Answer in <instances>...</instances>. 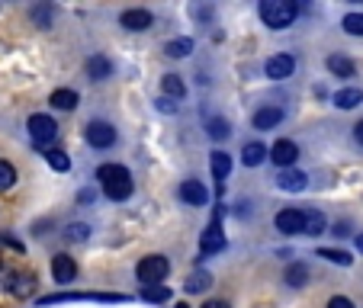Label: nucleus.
<instances>
[{
  "label": "nucleus",
  "mask_w": 363,
  "mask_h": 308,
  "mask_svg": "<svg viewBox=\"0 0 363 308\" xmlns=\"http://www.w3.org/2000/svg\"><path fill=\"white\" fill-rule=\"evenodd\" d=\"M96 180H100L103 193L110 199H116V203L132 196V177L123 164H103L100 171H96Z\"/></svg>",
  "instance_id": "f257e3e1"
},
{
  "label": "nucleus",
  "mask_w": 363,
  "mask_h": 308,
  "mask_svg": "<svg viewBox=\"0 0 363 308\" xmlns=\"http://www.w3.org/2000/svg\"><path fill=\"white\" fill-rule=\"evenodd\" d=\"M257 13H261L264 26L286 29V26H293V20L299 16V7H296L293 0H264L261 7H257Z\"/></svg>",
  "instance_id": "f03ea898"
},
{
  "label": "nucleus",
  "mask_w": 363,
  "mask_h": 308,
  "mask_svg": "<svg viewBox=\"0 0 363 308\" xmlns=\"http://www.w3.org/2000/svg\"><path fill=\"white\" fill-rule=\"evenodd\" d=\"M171 273V263L161 257V253H151V257H142L135 267V276L138 283H145V286H155V283H161L164 276Z\"/></svg>",
  "instance_id": "7ed1b4c3"
},
{
  "label": "nucleus",
  "mask_w": 363,
  "mask_h": 308,
  "mask_svg": "<svg viewBox=\"0 0 363 308\" xmlns=\"http://www.w3.org/2000/svg\"><path fill=\"white\" fill-rule=\"evenodd\" d=\"M29 138H33L39 148H45L48 142H55V135H58V125H55V119L52 116H45V113H35V116H29Z\"/></svg>",
  "instance_id": "20e7f679"
},
{
  "label": "nucleus",
  "mask_w": 363,
  "mask_h": 308,
  "mask_svg": "<svg viewBox=\"0 0 363 308\" xmlns=\"http://www.w3.org/2000/svg\"><path fill=\"white\" fill-rule=\"evenodd\" d=\"M58 302H125V295H116V292H58V295H42L39 305H58Z\"/></svg>",
  "instance_id": "39448f33"
},
{
  "label": "nucleus",
  "mask_w": 363,
  "mask_h": 308,
  "mask_svg": "<svg viewBox=\"0 0 363 308\" xmlns=\"http://www.w3.org/2000/svg\"><path fill=\"white\" fill-rule=\"evenodd\" d=\"M267 158L274 161L280 171H289V167L296 164V158H299V148H296V142H289V138H280V142H274V148H267Z\"/></svg>",
  "instance_id": "423d86ee"
},
{
  "label": "nucleus",
  "mask_w": 363,
  "mask_h": 308,
  "mask_svg": "<svg viewBox=\"0 0 363 308\" xmlns=\"http://www.w3.org/2000/svg\"><path fill=\"white\" fill-rule=\"evenodd\" d=\"M84 138H87L90 148H110V144L116 142V129H113L110 122H100V119H94V122L84 129Z\"/></svg>",
  "instance_id": "0eeeda50"
},
{
  "label": "nucleus",
  "mask_w": 363,
  "mask_h": 308,
  "mask_svg": "<svg viewBox=\"0 0 363 308\" xmlns=\"http://www.w3.org/2000/svg\"><path fill=\"white\" fill-rule=\"evenodd\" d=\"M293 71H296L293 55H274V58H267V64H264V74H267L270 81H286V77H293Z\"/></svg>",
  "instance_id": "6e6552de"
},
{
  "label": "nucleus",
  "mask_w": 363,
  "mask_h": 308,
  "mask_svg": "<svg viewBox=\"0 0 363 308\" xmlns=\"http://www.w3.org/2000/svg\"><path fill=\"white\" fill-rule=\"evenodd\" d=\"M219 215L222 212H216L213 225L206 228L203 238H199V251H203V253H219L222 247H225V234H222V228H219Z\"/></svg>",
  "instance_id": "1a4fd4ad"
},
{
  "label": "nucleus",
  "mask_w": 363,
  "mask_h": 308,
  "mask_svg": "<svg viewBox=\"0 0 363 308\" xmlns=\"http://www.w3.org/2000/svg\"><path fill=\"white\" fill-rule=\"evenodd\" d=\"M180 199H184V205H206L209 203V190L199 180H184L180 183Z\"/></svg>",
  "instance_id": "9d476101"
},
{
  "label": "nucleus",
  "mask_w": 363,
  "mask_h": 308,
  "mask_svg": "<svg viewBox=\"0 0 363 308\" xmlns=\"http://www.w3.org/2000/svg\"><path fill=\"white\" fill-rule=\"evenodd\" d=\"M274 225L283 234H302V209H283V212H277Z\"/></svg>",
  "instance_id": "9b49d317"
},
{
  "label": "nucleus",
  "mask_w": 363,
  "mask_h": 308,
  "mask_svg": "<svg viewBox=\"0 0 363 308\" xmlns=\"http://www.w3.org/2000/svg\"><path fill=\"white\" fill-rule=\"evenodd\" d=\"M52 276H55V283H74L77 280L74 257H68V253H58L55 261H52Z\"/></svg>",
  "instance_id": "f8f14e48"
},
{
  "label": "nucleus",
  "mask_w": 363,
  "mask_h": 308,
  "mask_svg": "<svg viewBox=\"0 0 363 308\" xmlns=\"http://www.w3.org/2000/svg\"><path fill=\"white\" fill-rule=\"evenodd\" d=\"M119 23H123L129 33H142V29H148L151 23H155V16H151L148 10H125V13L119 16Z\"/></svg>",
  "instance_id": "ddd939ff"
},
{
  "label": "nucleus",
  "mask_w": 363,
  "mask_h": 308,
  "mask_svg": "<svg viewBox=\"0 0 363 308\" xmlns=\"http://www.w3.org/2000/svg\"><path fill=\"white\" fill-rule=\"evenodd\" d=\"M306 183H308V177L302 171H293V167H289V171H280V177H277V186L286 193H302Z\"/></svg>",
  "instance_id": "4468645a"
},
{
  "label": "nucleus",
  "mask_w": 363,
  "mask_h": 308,
  "mask_svg": "<svg viewBox=\"0 0 363 308\" xmlns=\"http://www.w3.org/2000/svg\"><path fill=\"white\" fill-rule=\"evenodd\" d=\"M283 122V110L280 106H264V110L254 113V129H277Z\"/></svg>",
  "instance_id": "2eb2a0df"
},
{
  "label": "nucleus",
  "mask_w": 363,
  "mask_h": 308,
  "mask_svg": "<svg viewBox=\"0 0 363 308\" xmlns=\"http://www.w3.org/2000/svg\"><path fill=\"white\" fill-rule=\"evenodd\" d=\"M325 228H328V219H325L318 209H308V212H302V234H325Z\"/></svg>",
  "instance_id": "dca6fc26"
},
{
  "label": "nucleus",
  "mask_w": 363,
  "mask_h": 308,
  "mask_svg": "<svg viewBox=\"0 0 363 308\" xmlns=\"http://www.w3.org/2000/svg\"><path fill=\"white\" fill-rule=\"evenodd\" d=\"M264 158H267V144H264V142H247L245 148H241V164H245V167L264 164Z\"/></svg>",
  "instance_id": "f3484780"
},
{
  "label": "nucleus",
  "mask_w": 363,
  "mask_h": 308,
  "mask_svg": "<svg viewBox=\"0 0 363 308\" xmlns=\"http://www.w3.org/2000/svg\"><path fill=\"white\" fill-rule=\"evenodd\" d=\"M363 103V90L360 87H344L335 93V106L337 110H354V106H360Z\"/></svg>",
  "instance_id": "a211bd4d"
},
{
  "label": "nucleus",
  "mask_w": 363,
  "mask_h": 308,
  "mask_svg": "<svg viewBox=\"0 0 363 308\" xmlns=\"http://www.w3.org/2000/svg\"><path fill=\"white\" fill-rule=\"evenodd\" d=\"M87 74L94 77V81H106V77L113 74V64L106 62L103 55H90L87 58Z\"/></svg>",
  "instance_id": "6ab92c4d"
},
{
  "label": "nucleus",
  "mask_w": 363,
  "mask_h": 308,
  "mask_svg": "<svg viewBox=\"0 0 363 308\" xmlns=\"http://www.w3.org/2000/svg\"><path fill=\"white\" fill-rule=\"evenodd\" d=\"M328 71L335 77H354V62H350V58H344V55H331L328 58Z\"/></svg>",
  "instance_id": "aec40b11"
},
{
  "label": "nucleus",
  "mask_w": 363,
  "mask_h": 308,
  "mask_svg": "<svg viewBox=\"0 0 363 308\" xmlns=\"http://www.w3.org/2000/svg\"><path fill=\"white\" fill-rule=\"evenodd\" d=\"M164 52H167V58H186L193 52V39H186V35H180V39H171L164 45Z\"/></svg>",
  "instance_id": "412c9836"
},
{
  "label": "nucleus",
  "mask_w": 363,
  "mask_h": 308,
  "mask_svg": "<svg viewBox=\"0 0 363 308\" xmlns=\"http://www.w3.org/2000/svg\"><path fill=\"white\" fill-rule=\"evenodd\" d=\"M161 90H164L167 100H177V96L186 93V84L180 81L177 74H164V81H161Z\"/></svg>",
  "instance_id": "4be33fe9"
},
{
  "label": "nucleus",
  "mask_w": 363,
  "mask_h": 308,
  "mask_svg": "<svg viewBox=\"0 0 363 308\" xmlns=\"http://www.w3.org/2000/svg\"><path fill=\"white\" fill-rule=\"evenodd\" d=\"M286 283L293 289L306 286V283H308V267H306V263H289V267H286Z\"/></svg>",
  "instance_id": "5701e85b"
},
{
  "label": "nucleus",
  "mask_w": 363,
  "mask_h": 308,
  "mask_svg": "<svg viewBox=\"0 0 363 308\" xmlns=\"http://www.w3.org/2000/svg\"><path fill=\"white\" fill-rule=\"evenodd\" d=\"M209 283H213V276L206 273V270H196V273L186 276L184 289H186V292H203V289H209Z\"/></svg>",
  "instance_id": "b1692460"
},
{
  "label": "nucleus",
  "mask_w": 363,
  "mask_h": 308,
  "mask_svg": "<svg viewBox=\"0 0 363 308\" xmlns=\"http://www.w3.org/2000/svg\"><path fill=\"white\" fill-rule=\"evenodd\" d=\"M206 132H209V138H216V142H222V138H228V135H232V125H228V119L213 116V119H209V125H206Z\"/></svg>",
  "instance_id": "393cba45"
},
{
  "label": "nucleus",
  "mask_w": 363,
  "mask_h": 308,
  "mask_svg": "<svg viewBox=\"0 0 363 308\" xmlns=\"http://www.w3.org/2000/svg\"><path fill=\"white\" fill-rule=\"evenodd\" d=\"M52 106H55V110H74L77 106V93L74 90H55V93H52Z\"/></svg>",
  "instance_id": "a878e982"
},
{
  "label": "nucleus",
  "mask_w": 363,
  "mask_h": 308,
  "mask_svg": "<svg viewBox=\"0 0 363 308\" xmlns=\"http://www.w3.org/2000/svg\"><path fill=\"white\" fill-rule=\"evenodd\" d=\"M318 257H322V261H328V263H337V267H350V261H354L347 251H337V247H322V251H318Z\"/></svg>",
  "instance_id": "bb28decb"
},
{
  "label": "nucleus",
  "mask_w": 363,
  "mask_h": 308,
  "mask_svg": "<svg viewBox=\"0 0 363 308\" xmlns=\"http://www.w3.org/2000/svg\"><path fill=\"white\" fill-rule=\"evenodd\" d=\"M228 171H232V158H228L225 151H216V154H213V177L216 180H225Z\"/></svg>",
  "instance_id": "cd10ccee"
},
{
  "label": "nucleus",
  "mask_w": 363,
  "mask_h": 308,
  "mask_svg": "<svg viewBox=\"0 0 363 308\" xmlns=\"http://www.w3.org/2000/svg\"><path fill=\"white\" fill-rule=\"evenodd\" d=\"M45 161H48V167L58 171V173H65L71 167V158L65 154V151H45Z\"/></svg>",
  "instance_id": "c85d7f7f"
},
{
  "label": "nucleus",
  "mask_w": 363,
  "mask_h": 308,
  "mask_svg": "<svg viewBox=\"0 0 363 308\" xmlns=\"http://www.w3.org/2000/svg\"><path fill=\"white\" fill-rule=\"evenodd\" d=\"M341 26L347 35H363V13H347Z\"/></svg>",
  "instance_id": "c756f323"
},
{
  "label": "nucleus",
  "mask_w": 363,
  "mask_h": 308,
  "mask_svg": "<svg viewBox=\"0 0 363 308\" xmlns=\"http://www.w3.org/2000/svg\"><path fill=\"white\" fill-rule=\"evenodd\" d=\"M29 16H33V20L39 23L42 29L52 26V7H48V4H39V7H33V10H29Z\"/></svg>",
  "instance_id": "7c9ffc66"
},
{
  "label": "nucleus",
  "mask_w": 363,
  "mask_h": 308,
  "mask_svg": "<svg viewBox=\"0 0 363 308\" xmlns=\"http://www.w3.org/2000/svg\"><path fill=\"white\" fill-rule=\"evenodd\" d=\"M142 299L145 302H167V299H171V289H164V286H145L142 289Z\"/></svg>",
  "instance_id": "2f4dec72"
},
{
  "label": "nucleus",
  "mask_w": 363,
  "mask_h": 308,
  "mask_svg": "<svg viewBox=\"0 0 363 308\" xmlns=\"http://www.w3.org/2000/svg\"><path fill=\"white\" fill-rule=\"evenodd\" d=\"M16 183V167L7 164V161H0V190H10Z\"/></svg>",
  "instance_id": "473e14b6"
},
{
  "label": "nucleus",
  "mask_w": 363,
  "mask_h": 308,
  "mask_svg": "<svg viewBox=\"0 0 363 308\" xmlns=\"http://www.w3.org/2000/svg\"><path fill=\"white\" fill-rule=\"evenodd\" d=\"M33 273H16V286H13V295H29V289H33Z\"/></svg>",
  "instance_id": "72a5a7b5"
},
{
  "label": "nucleus",
  "mask_w": 363,
  "mask_h": 308,
  "mask_svg": "<svg viewBox=\"0 0 363 308\" xmlns=\"http://www.w3.org/2000/svg\"><path fill=\"white\" fill-rule=\"evenodd\" d=\"M13 286H16V270L0 267V289H7V292H13Z\"/></svg>",
  "instance_id": "f704fd0d"
},
{
  "label": "nucleus",
  "mask_w": 363,
  "mask_h": 308,
  "mask_svg": "<svg viewBox=\"0 0 363 308\" xmlns=\"http://www.w3.org/2000/svg\"><path fill=\"white\" fill-rule=\"evenodd\" d=\"M87 234H90V228H87V225H68L65 238H68V241H84Z\"/></svg>",
  "instance_id": "c9c22d12"
},
{
  "label": "nucleus",
  "mask_w": 363,
  "mask_h": 308,
  "mask_svg": "<svg viewBox=\"0 0 363 308\" xmlns=\"http://www.w3.org/2000/svg\"><path fill=\"white\" fill-rule=\"evenodd\" d=\"M328 308H354V302L344 299V295H335V299L328 302Z\"/></svg>",
  "instance_id": "e433bc0d"
},
{
  "label": "nucleus",
  "mask_w": 363,
  "mask_h": 308,
  "mask_svg": "<svg viewBox=\"0 0 363 308\" xmlns=\"http://www.w3.org/2000/svg\"><path fill=\"white\" fill-rule=\"evenodd\" d=\"M158 110H161V113H177V106H174V100L161 96V100H158Z\"/></svg>",
  "instance_id": "4c0bfd02"
},
{
  "label": "nucleus",
  "mask_w": 363,
  "mask_h": 308,
  "mask_svg": "<svg viewBox=\"0 0 363 308\" xmlns=\"http://www.w3.org/2000/svg\"><path fill=\"white\" fill-rule=\"evenodd\" d=\"M203 308H232V305H228V302H222V299H213V302H206Z\"/></svg>",
  "instance_id": "58836bf2"
},
{
  "label": "nucleus",
  "mask_w": 363,
  "mask_h": 308,
  "mask_svg": "<svg viewBox=\"0 0 363 308\" xmlns=\"http://www.w3.org/2000/svg\"><path fill=\"white\" fill-rule=\"evenodd\" d=\"M354 138H357V142H360V144H363V119H360V122H357V125H354Z\"/></svg>",
  "instance_id": "ea45409f"
},
{
  "label": "nucleus",
  "mask_w": 363,
  "mask_h": 308,
  "mask_svg": "<svg viewBox=\"0 0 363 308\" xmlns=\"http://www.w3.org/2000/svg\"><path fill=\"white\" fill-rule=\"evenodd\" d=\"M357 251L363 253V234H357Z\"/></svg>",
  "instance_id": "a19ab883"
},
{
  "label": "nucleus",
  "mask_w": 363,
  "mask_h": 308,
  "mask_svg": "<svg viewBox=\"0 0 363 308\" xmlns=\"http://www.w3.org/2000/svg\"><path fill=\"white\" fill-rule=\"evenodd\" d=\"M177 308H186V305H177Z\"/></svg>",
  "instance_id": "79ce46f5"
}]
</instances>
